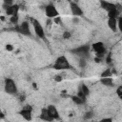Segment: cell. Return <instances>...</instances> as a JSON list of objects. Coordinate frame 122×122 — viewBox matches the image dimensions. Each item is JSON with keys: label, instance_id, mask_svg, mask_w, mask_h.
<instances>
[{"label": "cell", "instance_id": "83f0119b", "mask_svg": "<svg viewBox=\"0 0 122 122\" xmlns=\"http://www.w3.org/2000/svg\"><path fill=\"white\" fill-rule=\"evenodd\" d=\"M6 50L8 51H13V46L10 45V44H7L6 45Z\"/></svg>", "mask_w": 122, "mask_h": 122}, {"label": "cell", "instance_id": "d4e9b609", "mask_svg": "<svg viewBox=\"0 0 122 122\" xmlns=\"http://www.w3.org/2000/svg\"><path fill=\"white\" fill-rule=\"evenodd\" d=\"M92 115H93V112L91 111V112H88L85 115H84V119H90V118H92Z\"/></svg>", "mask_w": 122, "mask_h": 122}, {"label": "cell", "instance_id": "e0dca14e", "mask_svg": "<svg viewBox=\"0 0 122 122\" xmlns=\"http://www.w3.org/2000/svg\"><path fill=\"white\" fill-rule=\"evenodd\" d=\"M71 98L72 102H73L74 104H76V105H83V104L85 103V100H83V99H82L80 96H78V95H71Z\"/></svg>", "mask_w": 122, "mask_h": 122}, {"label": "cell", "instance_id": "ba28073f", "mask_svg": "<svg viewBox=\"0 0 122 122\" xmlns=\"http://www.w3.org/2000/svg\"><path fill=\"white\" fill-rule=\"evenodd\" d=\"M45 14L48 18L50 19H53L54 17L58 16L59 15V12L56 9V7L52 4H49L45 7Z\"/></svg>", "mask_w": 122, "mask_h": 122}, {"label": "cell", "instance_id": "484cf974", "mask_svg": "<svg viewBox=\"0 0 122 122\" xmlns=\"http://www.w3.org/2000/svg\"><path fill=\"white\" fill-rule=\"evenodd\" d=\"M62 79H63V77H62L61 74H56L54 76V81H56V82H61Z\"/></svg>", "mask_w": 122, "mask_h": 122}, {"label": "cell", "instance_id": "8fae6325", "mask_svg": "<svg viewBox=\"0 0 122 122\" xmlns=\"http://www.w3.org/2000/svg\"><path fill=\"white\" fill-rule=\"evenodd\" d=\"M99 4H100L101 9L104 10H106V11H109L111 10L116 9V4L112 3V2H109L107 0H100L99 1Z\"/></svg>", "mask_w": 122, "mask_h": 122}, {"label": "cell", "instance_id": "f1b7e54d", "mask_svg": "<svg viewBox=\"0 0 122 122\" xmlns=\"http://www.w3.org/2000/svg\"><path fill=\"white\" fill-rule=\"evenodd\" d=\"M111 55H112V54H111V53H109V54L107 55V57H106V61H107L108 63H110V62L112 61V58H111Z\"/></svg>", "mask_w": 122, "mask_h": 122}, {"label": "cell", "instance_id": "6da1fadb", "mask_svg": "<svg viewBox=\"0 0 122 122\" xmlns=\"http://www.w3.org/2000/svg\"><path fill=\"white\" fill-rule=\"evenodd\" d=\"M52 69L56 71H65V70H71V66L65 55H60L56 58L54 64L52 65Z\"/></svg>", "mask_w": 122, "mask_h": 122}, {"label": "cell", "instance_id": "3957f363", "mask_svg": "<svg viewBox=\"0 0 122 122\" xmlns=\"http://www.w3.org/2000/svg\"><path fill=\"white\" fill-rule=\"evenodd\" d=\"M14 31L24 35V36H29V37H31L32 34L30 32V23L27 22V21H24L22 22L20 25H15V27L12 29Z\"/></svg>", "mask_w": 122, "mask_h": 122}, {"label": "cell", "instance_id": "cb8c5ba5", "mask_svg": "<svg viewBox=\"0 0 122 122\" xmlns=\"http://www.w3.org/2000/svg\"><path fill=\"white\" fill-rule=\"evenodd\" d=\"M52 21L55 23V24H57V25H60L61 23H62V19H61V17L58 15V16H56V17H54L53 19H52Z\"/></svg>", "mask_w": 122, "mask_h": 122}, {"label": "cell", "instance_id": "5bb4252c", "mask_svg": "<svg viewBox=\"0 0 122 122\" xmlns=\"http://www.w3.org/2000/svg\"><path fill=\"white\" fill-rule=\"evenodd\" d=\"M100 83L107 87H112L113 86V79L111 76L107 77H100Z\"/></svg>", "mask_w": 122, "mask_h": 122}, {"label": "cell", "instance_id": "7c38bea8", "mask_svg": "<svg viewBox=\"0 0 122 122\" xmlns=\"http://www.w3.org/2000/svg\"><path fill=\"white\" fill-rule=\"evenodd\" d=\"M47 111H48L50 116H51L53 120L59 119V112H58V111H57V109H56V107H55L54 105H49V106L47 107Z\"/></svg>", "mask_w": 122, "mask_h": 122}, {"label": "cell", "instance_id": "ac0fdd59", "mask_svg": "<svg viewBox=\"0 0 122 122\" xmlns=\"http://www.w3.org/2000/svg\"><path fill=\"white\" fill-rule=\"evenodd\" d=\"M79 91H80L83 94H85L86 96H88V95L90 94V90H89V88L87 87V85H85V84H81V86H80V88H79Z\"/></svg>", "mask_w": 122, "mask_h": 122}, {"label": "cell", "instance_id": "52a82bcc", "mask_svg": "<svg viewBox=\"0 0 122 122\" xmlns=\"http://www.w3.org/2000/svg\"><path fill=\"white\" fill-rule=\"evenodd\" d=\"M70 10H71V14L75 17H81V16L84 15L83 10L81 9V7L75 1H71L70 2Z\"/></svg>", "mask_w": 122, "mask_h": 122}, {"label": "cell", "instance_id": "603a6c76", "mask_svg": "<svg viewBox=\"0 0 122 122\" xmlns=\"http://www.w3.org/2000/svg\"><path fill=\"white\" fill-rule=\"evenodd\" d=\"M116 94H117V96L119 98H122V86L121 85H119L117 87V89H116Z\"/></svg>", "mask_w": 122, "mask_h": 122}, {"label": "cell", "instance_id": "7402d4cb", "mask_svg": "<svg viewBox=\"0 0 122 122\" xmlns=\"http://www.w3.org/2000/svg\"><path fill=\"white\" fill-rule=\"evenodd\" d=\"M71 36V33L69 30H65V31L63 32V34H62V37H63L64 39H70Z\"/></svg>", "mask_w": 122, "mask_h": 122}, {"label": "cell", "instance_id": "2e32d148", "mask_svg": "<svg viewBox=\"0 0 122 122\" xmlns=\"http://www.w3.org/2000/svg\"><path fill=\"white\" fill-rule=\"evenodd\" d=\"M107 12H108V18H117L120 15V12L117 10V9L111 10Z\"/></svg>", "mask_w": 122, "mask_h": 122}, {"label": "cell", "instance_id": "4dcf8cb0", "mask_svg": "<svg viewBox=\"0 0 122 122\" xmlns=\"http://www.w3.org/2000/svg\"><path fill=\"white\" fill-rule=\"evenodd\" d=\"M101 59H102V58H99V57H96V56H95V58H94V61H95L96 63H99V62L101 61Z\"/></svg>", "mask_w": 122, "mask_h": 122}, {"label": "cell", "instance_id": "4316f807", "mask_svg": "<svg viewBox=\"0 0 122 122\" xmlns=\"http://www.w3.org/2000/svg\"><path fill=\"white\" fill-rule=\"evenodd\" d=\"M13 4V0H3V5H7V6H10Z\"/></svg>", "mask_w": 122, "mask_h": 122}, {"label": "cell", "instance_id": "277c9868", "mask_svg": "<svg viewBox=\"0 0 122 122\" xmlns=\"http://www.w3.org/2000/svg\"><path fill=\"white\" fill-rule=\"evenodd\" d=\"M70 51L79 57H83V58H86L89 56V52H90V46L89 45H83V46H79V47H76L74 49H71L70 50Z\"/></svg>", "mask_w": 122, "mask_h": 122}, {"label": "cell", "instance_id": "9c48e42d", "mask_svg": "<svg viewBox=\"0 0 122 122\" xmlns=\"http://www.w3.org/2000/svg\"><path fill=\"white\" fill-rule=\"evenodd\" d=\"M3 9L6 12L7 15L11 16V15H16L18 14V10H19V5L17 4H12L10 6H7V5H3Z\"/></svg>", "mask_w": 122, "mask_h": 122}, {"label": "cell", "instance_id": "1f68e13d", "mask_svg": "<svg viewBox=\"0 0 122 122\" xmlns=\"http://www.w3.org/2000/svg\"><path fill=\"white\" fill-rule=\"evenodd\" d=\"M2 118H4V113L2 112V111L0 109V119H2Z\"/></svg>", "mask_w": 122, "mask_h": 122}, {"label": "cell", "instance_id": "4fadbf2b", "mask_svg": "<svg viewBox=\"0 0 122 122\" xmlns=\"http://www.w3.org/2000/svg\"><path fill=\"white\" fill-rule=\"evenodd\" d=\"M107 24H108V27L112 31L117 30V18H108Z\"/></svg>", "mask_w": 122, "mask_h": 122}, {"label": "cell", "instance_id": "5b68a950", "mask_svg": "<svg viewBox=\"0 0 122 122\" xmlns=\"http://www.w3.org/2000/svg\"><path fill=\"white\" fill-rule=\"evenodd\" d=\"M30 22L32 24V27H33V30H34V32H35V35L41 39H45V30H44V28L42 27V25L40 24V22L37 20V19H34V18H30Z\"/></svg>", "mask_w": 122, "mask_h": 122}, {"label": "cell", "instance_id": "f546056e", "mask_svg": "<svg viewBox=\"0 0 122 122\" xmlns=\"http://www.w3.org/2000/svg\"><path fill=\"white\" fill-rule=\"evenodd\" d=\"M101 121H108V122H112V118H104V119H102Z\"/></svg>", "mask_w": 122, "mask_h": 122}, {"label": "cell", "instance_id": "836d02e7", "mask_svg": "<svg viewBox=\"0 0 122 122\" xmlns=\"http://www.w3.org/2000/svg\"><path fill=\"white\" fill-rule=\"evenodd\" d=\"M32 87H33L35 90H37V86H36V83H32Z\"/></svg>", "mask_w": 122, "mask_h": 122}, {"label": "cell", "instance_id": "30bf717a", "mask_svg": "<svg viewBox=\"0 0 122 122\" xmlns=\"http://www.w3.org/2000/svg\"><path fill=\"white\" fill-rule=\"evenodd\" d=\"M31 112H32L31 106H30V105H25V106L22 108V110L19 112V114H20L24 119L30 121V120H31V118H32V116H31Z\"/></svg>", "mask_w": 122, "mask_h": 122}, {"label": "cell", "instance_id": "7a4b0ae2", "mask_svg": "<svg viewBox=\"0 0 122 122\" xmlns=\"http://www.w3.org/2000/svg\"><path fill=\"white\" fill-rule=\"evenodd\" d=\"M4 91L8 94H11V95H14V94L17 93L18 89H17V86H16L13 79L9 78V77L5 78V80H4Z\"/></svg>", "mask_w": 122, "mask_h": 122}, {"label": "cell", "instance_id": "8992f818", "mask_svg": "<svg viewBox=\"0 0 122 122\" xmlns=\"http://www.w3.org/2000/svg\"><path fill=\"white\" fill-rule=\"evenodd\" d=\"M92 50L95 51V56L102 58L106 53V48L102 42H95L92 45Z\"/></svg>", "mask_w": 122, "mask_h": 122}, {"label": "cell", "instance_id": "44dd1931", "mask_svg": "<svg viewBox=\"0 0 122 122\" xmlns=\"http://www.w3.org/2000/svg\"><path fill=\"white\" fill-rule=\"evenodd\" d=\"M112 71H111V70L110 69H107V70H105L102 73H101V77H107V76H112Z\"/></svg>", "mask_w": 122, "mask_h": 122}, {"label": "cell", "instance_id": "d6a6232c", "mask_svg": "<svg viewBox=\"0 0 122 122\" xmlns=\"http://www.w3.org/2000/svg\"><path fill=\"white\" fill-rule=\"evenodd\" d=\"M25 100V95H21L20 96V101H24Z\"/></svg>", "mask_w": 122, "mask_h": 122}, {"label": "cell", "instance_id": "ffe728a7", "mask_svg": "<svg viewBox=\"0 0 122 122\" xmlns=\"http://www.w3.org/2000/svg\"><path fill=\"white\" fill-rule=\"evenodd\" d=\"M86 65H87V60H86V58L80 57V59H79V67H80V68H85Z\"/></svg>", "mask_w": 122, "mask_h": 122}, {"label": "cell", "instance_id": "9a60e30c", "mask_svg": "<svg viewBox=\"0 0 122 122\" xmlns=\"http://www.w3.org/2000/svg\"><path fill=\"white\" fill-rule=\"evenodd\" d=\"M40 119L44 120V121H53V119L50 116L48 111H47V108H43L41 110V112H40Z\"/></svg>", "mask_w": 122, "mask_h": 122}, {"label": "cell", "instance_id": "d6986e66", "mask_svg": "<svg viewBox=\"0 0 122 122\" xmlns=\"http://www.w3.org/2000/svg\"><path fill=\"white\" fill-rule=\"evenodd\" d=\"M10 23H12V24H14V25H17V24H18V21H19V16H18V14L10 16Z\"/></svg>", "mask_w": 122, "mask_h": 122}]
</instances>
